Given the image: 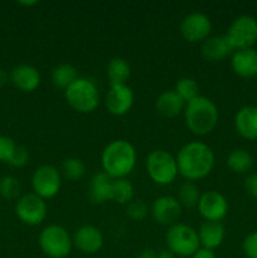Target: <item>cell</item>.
Segmentation results:
<instances>
[{
	"label": "cell",
	"instance_id": "1f68e13d",
	"mask_svg": "<svg viewBox=\"0 0 257 258\" xmlns=\"http://www.w3.org/2000/svg\"><path fill=\"white\" fill-rule=\"evenodd\" d=\"M17 148L18 145L12 138L0 136V161L9 164Z\"/></svg>",
	"mask_w": 257,
	"mask_h": 258
},
{
	"label": "cell",
	"instance_id": "e575fe53",
	"mask_svg": "<svg viewBox=\"0 0 257 258\" xmlns=\"http://www.w3.org/2000/svg\"><path fill=\"white\" fill-rule=\"evenodd\" d=\"M244 190L247 191L249 197L253 199H257V173L249 174L244 179Z\"/></svg>",
	"mask_w": 257,
	"mask_h": 258
},
{
	"label": "cell",
	"instance_id": "4316f807",
	"mask_svg": "<svg viewBox=\"0 0 257 258\" xmlns=\"http://www.w3.org/2000/svg\"><path fill=\"white\" fill-rule=\"evenodd\" d=\"M134 199V185L127 178L113 179L111 201L117 204L127 206Z\"/></svg>",
	"mask_w": 257,
	"mask_h": 258
},
{
	"label": "cell",
	"instance_id": "f35d334b",
	"mask_svg": "<svg viewBox=\"0 0 257 258\" xmlns=\"http://www.w3.org/2000/svg\"><path fill=\"white\" fill-rule=\"evenodd\" d=\"M159 258H174V254L169 251L168 248L163 249V251L159 252Z\"/></svg>",
	"mask_w": 257,
	"mask_h": 258
},
{
	"label": "cell",
	"instance_id": "7a4b0ae2",
	"mask_svg": "<svg viewBox=\"0 0 257 258\" xmlns=\"http://www.w3.org/2000/svg\"><path fill=\"white\" fill-rule=\"evenodd\" d=\"M136 150L133 144L123 139H117L103 149L101 154V165H102L103 173L107 174L112 179L126 178L133 173L135 169Z\"/></svg>",
	"mask_w": 257,
	"mask_h": 258
},
{
	"label": "cell",
	"instance_id": "52a82bcc",
	"mask_svg": "<svg viewBox=\"0 0 257 258\" xmlns=\"http://www.w3.org/2000/svg\"><path fill=\"white\" fill-rule=\"evenodd\" d=\"M38 243L47 257L66 258L72 251L73 239L65 227L49 224L42 229Z\"/></svg>",
	"mask_w": 257,
	"mask_h": 258
},
{
	"label": "cell",
	"instance_id": "d4e9b609",
	"mask_svg": "<svg viewBox=\"0 0 257 258\" xmlns=\"http://www.w3.org/2000/svg\"><path fill=\"white\" fill-rule=\"evenodd\" d=\"M78 77L80 76H78L76 67H73L72 64H68V63L58 64L57 67L53 68L52 75H50L53 85L58 88H62V90L70 87Z\"/></svg>",
	"mask_w": 257,
	"mask_h": 258
},
{
	"label": "cell",
	"instance_id": "4dcf8cb0",
	"mask_svg": "<svg viewBox=\"0 0 257 258\" xmlns=\"http://www.w3.org/2000/svg\"><path fill=\"white\" fill-rule=\"evenodd\" d=\"M149 213V207L143 199H133L126 206V214L133 221H143Z\"/></svg>",
	"mask_w": 257,
	"mask_h": 258
},
{
	"label": "cell",
	"instance_id": "d6986e66",
	"mask_svg": "<svg viewBox=\"0 0 257 258\" xmlns=\"http://www.w3.org/2000/svg\"><path fill=\"white\" fill-rule=\"evenodd\" d=\"M233 48L229 44L226 35H213L202 43L201 54L208 62H219L233 54Z\"/></svg>",
	"mask_w": 257,
	"mask_h": 258
},
{
	"label": "cell",
	"instance_id": "3957f363",
	"mask_svg": "<svg viewBox=\"0 0 257 258\" xmlns=\"http://www.w3.org/2000/svg\"><path fill=\"white\" fill-rule=\"evenodd\" d=\"M183 115L188 130L198 136L211 134L219 120V111L216 103L202 95L185 103Z\"/></svg>",
	"mask_w": 257,
	"mask_h": 258
},
{
	"label": "cell",
	"instance_id": "8fae6325",
	"mask_svg": "<svg viewBox=\"0 0 257 258\" xmlns=\"http://www.w3.org/2000/svg\"><path fill=\"white\" fill-rule=\"evenodd\" d=\"M179 32L186 42L203 43L211 37L212 22L208 15L203 13H190L181 19Z\"/></svg>",
	"mask_w": 257,
	"mask_h": 258
},
{
	"label": "cell",
	"instance_id": "277c9868",
	"mask_svg": "<svg viewBox=\"0 0 257 258\" xmlns=\"http://www.w3.org/2000/svg\"><path fill=\"white\" fill-rule=\"evenodd\" d=\"M65 98L68 105L80 113L93 112L100 105V92L93 81L78 77L65 90Z\"/></svg>",
	"mask_w": 257,
	"mask_h": 258
},
{
	"label": "cell",
	"instance_id": "74e56055",
	"mask_svg": "<svg viewBox=\"0 0 257 258\" xmlns=\"http://www.w3.org/2000/svg\"><path fill=\"white\" fill-rule=\"evenodd\" d=\"M8 78H9L8 73L4 70H0V87H3L8 82Z\"/></svg>",
	"mask_w": 257,
	"mask_h": 258
},
{
	"label": "cell",
	"instance_id": "7402d4cb",
	"mask_svg": "<svg viewBox=\"0 0 257 258\" xmlns=\"http://www.w3.org/2000/svg\"><path fill=\"white\" fill-rule=\"evenodd\" d=\"M185 102L179 97L174 90H168L161 92L155 100V110L159 115L164 117L173 118L183 113Z\"/></svg>",
	"mask_w": 257,
	"mask_h": 258
},
{
	"label": "cell",
	"instance_id": "d590c367",
	"mask_svg": "<svg viewBox=\"0 0 257 258\" xmlns=\"http://www.w3.org/2000/svg\"><path fill=\"white\" fill-rule=\"evenodd\" d=\"M191 258H216V253H214L213 249L201 247V248L191 256Z\"/></svg>",
	"mask_w": 257,
	"mask_h": 258
},
{
	"label": "cell",
	"instance_id": "ab89813d",
	"mask_svg": "<svg viewBox=\"0 0 257 258\" xmlns=\"http://www.w3.org/2000/svg\"><path fill=\"white\" fill-rule=\"evenodd\" d=\"M19 4L24 7H33V5H37L38 2H19Z\"/></svg>",
	"mask_w": 257,
	"mask_h": 258
},
{
	"label": "cell",
	"instance_id": "603a6c76",
	"mask_svg": "<svg viewBox=\"0 0 257 258\" xmlns=\"http://www.w3.org/2000/svg\"><path fill=\"white\" fill-rule=\"evenodd\" d=\"M227 166L234 174H246L253 166V156L246 149H233L227 156Z\"/></svg>",
	"mask_w": 257,
	"mask_h": 258
},
{
	"label": "cell",
	"instance_id": "6da1fadb",
	"mask_svg": "<svg viewBox=\"0 0 257 258\" xmlns=\"http://www.w3.org/2000/svg\"><path fill=\"white\" fill-rule=\"evenodd\" d=\"M178 171L185 180L204 179L214 168V153L209 145L202 141H190L180 148L175 156Z\"/></svg>",
	"mask_w": 257,
	"mask_h": 258
},
{
	"label": "cell",
	"instance_id": "30bf717a",
	"mask_svg": "<svg viewBox=\"0 0 257 258\" xmlns=\"http://www.w3.org/2000/svg\"><path fill=\"white\" fill-rule=\"evenodd\" d=\"M34 194L42 199H50L57 196L62 186L60 171L53 165H40L32 176Z\"/></svg>",
	"mask_w": 257,
	"mask_h": 258
},
{
	"label": "cell",
	"instance_id": "44dd1931",
	"mask_svg": "<svg viewBox=\"0 0 257 258\" xmlns=\"http://www.w3.org/2000/svg\"><path fill=\"white\" fill-rule=\"evenodd\" d=\"M197 232H198L201 247L213 251L223 243L226 236V229L221 222L204 221Z\"/></svg>",
	"mask_w": 257,
	"mask_h": 258
},
{
	"label": "cell",
	"instance_id": "4fadbf2b",
	"mask_svg": "<svg viewBox=\"0 0 257 258\" xmlns=\"http://www.w3.org/2000/svg\"><path fill=\"white\" fill-rule=\"evenodd\" d=\"M183 207L175 197L161 196L151 204V217L160 226L171 227L178 223Z\"/></svg>",
	"mask_w": 257,
	"mask_h": 258
},
{
	"label": "cell",
	"instance_id": "f1b7e54d",
	"mask_svg": "<svg viewBox=\"0 0 257 258\" xmlns=\"http://www.w3.org/2000/svg\"><path fill=\"white\" fill-rule=\"evenodd\" d=\"M62 174L71 181H78L86 174V164L78 158H67L62 163Z\"/></svg>",
	"mask_w": 257,
	"mask_h": 258
},
{
	"label": "cell",
	"instance_id": "d6a6232c",
	"mask_svg": "<svg viewBox=\"0 0 257 258\" xmlns=\"http://www.w3.org/2000/svg\"><path fill=\"white\" fill-rule=\"evenodd\" d=\"M242 249L247 258H257V231L247 234L242 243Z\"/></svg>",
	"mask_w": 257,
	"mask_h": 258
},
{
	"label": "cell",
	"instance_id": "9c48e42d",
	"mask_svg": "<svg viewBox=\"0 0 257 258\" xmlns=\"http://www.w3.org/2000/svg\"><path fill=\"white\" fill-rule=\"evenodd\" d=\"M15 214L19 221L27 226H39L47 218V203L37 194H24L17 201Z\"/></svg>",
	"mask_w": 257,
	"mask_h": 258
},
{
	"label": "cell",
	"instance_id": "ac0fdd59",
	"mask_svg": "<svg viewBox=\"0 0 257 258\" xmlns=\"http://www.w3.org/2000/svg\"><path fill=\"white\" fill-rule=\"evenodd\" d=\"M234 128L241 138L257 140V106H244L234 116Z\"/></svg>",
	"mask_w": 257,
	"mask_h": 258
},
{
	"label": "cell",
	"instance_id": "484cf974",
	"mask_svg": "<svg viewBox=\"0 0 257 258\" xmlns=\"http://www.w3.org/2000/svg\"><path fill=\"white\" fill-rule=\"evenodd\" d=\"M201 189L194 181H184L178 189V202L184 208H196L201 199Z\"/></svg>",
	"mask_w": 257,
	"mask_h": 258
},
{
	"label": "cell",
	"instance_id": "cb8c5ba5",
	"mask_svg": "<svg viewBox=\"0 0 257 258\" xmlns=\"http://www.w3.org/2000/svg\"><path fill=\"white\" fill-rule=\"evenodd\" d=\"M106 73H107V78L111 86L126 85L127 80L130 78L131 67L126 59L121 57H115L108 62Z\"/></svg>",
	"mask_w": 257,
	"mask_h": 258
},
{
	"label": "cell",
	"instance_id": "ffe728a7",
	"mask_svg": "<svg viewBox=\"0 0 257 258\" xmlns=\"http://www.w3.org/2000/svg\"><path fill=\"white\" fill-rule=\"evenodd\" d=\"M113 179L106 173L100 171L91 178L87 186V197L92 204H105L111 201V190H112Z\"/></svg>",
	"mask_w": 257,
	"mask_h": 258
},
{
	"label": "cell",
	"instance_id": "e0dca14e",
	"mask_svg": "<svg viewBox=\"0 0 257 258\" xmlns=\"http://www.w3.org/2000/svg\"><path fill=\"white\" fill-rule=\"evenodd\" d=\"M231 67L242 78L257 77V50L254 48L234 50L231 57Z\"/></svg>",
	"mask_w": 257,
	"mask_h": 258
},
{
	"label": "cell",
	"instance_id": "8d00e7d4",
	"mask_svg": "<svg viewBox=\"0 0 257 258\" xmlns=\"http://www.w3.org/2000/svg\"><path fill=\"white\" fill-rule=\"evenodd\" d=\"M139 258H159V253L153 248H146L139 254Z\"/></svg>",
	"mask_w": 257,
	"mask_h": 258
},
{
	"label": "cell",
	"instance_id": "836d02e7",
	"mask_svg": "<svg viewBox=\"0 0 257 258\" xmlns=\"http://www.w3.org/2000/svg\"><path fill=\"white\" fill-rule=\"evenodd\" d=\"M28 161H29V151H28V149H25L24 146L18 145L9 164L14 168H22V166L27 165Z\"/></svg>",
	"mask_w": 257,
	"mask_h": 258
},
{
	"label": "cell",
	"instance_id": "8992f818",
	"mask_svg": "<svg viewBox=\"0 0 257 258\" xmlns=\"http://www.w3.org/2000/svg\"><path fill=\"white\" fill-rule=\"evenodd\" d=\"M165 243L174 256L183 258L191 257L201 248L197 229L184 223L169 227L165 234Z\"/></svg>",
	"mask_w": 257,
	"mask_h": 258
},
{
	"label": "cell",
	"instance_id": "9a60e30c",
	"mask_svg": "<svg viewBox=\"0 0 257 258\" xmlns=\"http://www.w3.org/2000/svg\"><path fill=\"white\" fill-rule=\"evenodd\" d=\"M73 246L86 254H95L103 247V234L97 227L85 224L75 232Z\"/></svg>",
	"mask_w": 257,
	"mask_h": 258
},
{
	"label": "cell",
	"instance_id": "5bb4252c",
	"mask_svg": "<svg viewBox=\"0 0 257 258\" xmlns=\"http://www.w3.org/2000/svg\"><path fill=\"white\" fill-rule=\"evenodd\" d=\"M105 105L108 112L113 116H123L131 110L134 105V92L130 86H111L105 98Z\"/></svg>",
	"mask_w": 257,
	"mask_h": 258
},
{
	"label": "cell",
	"instance_id": "f546056e",
	"mask_svg": "<svg viewBox=\"0 0 257 258\" xmlns=\"http://www.w3.org/2000/svg\"><path fill=\"white\" fill-rule=\"evenodd\" d=\"M22 193V185L20 181L15 176L7 175L0 179V196L8 201L19 199Z\"/></svg>",
	"mask_w": 257,
	"mask_h": 258
},
{
	"label": "cell",
	"instance_id": "7c38bea8",
	"mask_svg": "<svg viewBox=\"0 0 257 258\" xmlns=\"http://www.w3.org/2000/svg\"><path fill=\"white\" fill-rule=\"evenodd\" d=\"M228 208L226 197L217 190H207L202 193L197 206V209L204 221L209 222H221L228 213Z\"/></svg>",
	"mask_w": 257,
	"mask_h": 258
},
{
	"label": "cell",
	"instance_id": "ba28073f",
	"mask_svg": "<svg viewBox=\"0 0 257 258\" xmlns=\"http://www.w3.org/2000/svg\"><path fill=\"white\" fill-rule=\"evenodd\" d=\"M224 35L233 50L253 48L257 43V19L252 15H239L231 23Z\"/></svg>",
	"mask_w": 257,
	"mask_h": 258
},
{
	"label": "cell",
	"instance_id": "5b68a950",
	"mask_svg": "<svg viewBox=\"0 0 257 258\" xmlns=\"http://www.w3.org/2000/svg\"><path fill=\"white\" fill-rule=\"evenodd\" d=\"M145 168L149 178L159 185H169L179 175L175 156L164 149H156L149 153Z\"/></svg>",
	"mask_w": 257,
	"mask_h": 258
},
{
	"label": "cell",
	"instance_id": "83f0119b",
	"mask_svg": "<svg viewBox=\"0 0 257 258\" xmlns=\"http://www.w3.org/2000/svg\"><path fill=\"white\" fill-rule=\"evenodd\" d=\"M174 91L179 95V97L184 101V102H189V101L194 100L199 96V85L197 83L196 80L190 77H183L179 78L175 82V87Z\"/></svg>",
	"mask_w": 257,
	"mask_h": 258
},
{
	"label": "cell",
	"instance_id": "2e32d148",
	"mask_svg": "<svg viewBox=\"0 0 257 258\" xmlns=\"http://www.w3.org/2000/svg\"><path fill=\"white\" fill-rule=\"evenodd\" d=\"M10 81L18 90L23 92H33L42 82L40 73L34 66L19 64L13 68L10 73Z\"/></svg>",
	"mask_w": 257,
	"mask_h": 258
}]
</instances>
